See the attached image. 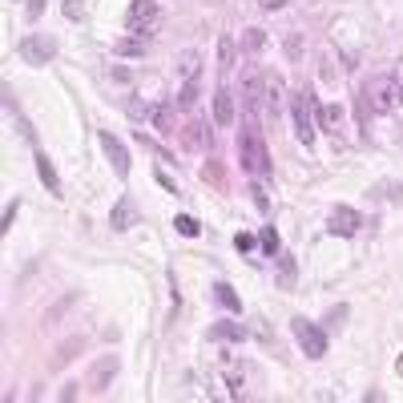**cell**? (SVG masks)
<instances>
[{"instance_id":"6da1fadb","label":"cell","mask_w":403,"mask_h":403,"mask_svg":"<svg viewBox=\"0 0 403 403\" xmlns=\"http://www.w3.org/2000/svg\"><path fill=\"white\" fill-rule=\"evenodd\" d=\"M238 162L250 178H270V153H266L262 129L254 121H246V129L238 133Z\"/></svg>"},{"instance_id":"7a4b0ae2","label":"cell","mask_w":403,"mask_h":403,"mask_svg":"<svg viewBox=\"0 0 403 403\" xmlns=\"http://www.w3.org/2000/svg\"><path fill=\"white\" fill-rule=\"evenodd\" d=\"M363 101H367L371 113H391V109L400 105V81H395L391 73L371 77V81L363 85Z\"/></svg>"},{"instance_id":"3957f363","label":"cell","mask_w":403,"mask_h":403,"mask_svg":"<svg viewBox=\"0 0 403 403\" xmlns=\"http://www.w3.org/2000/svg\"><path fill=\"white\" fill-rule=\"evenodd\" d=\"M162 21V8H158V0H133V8L125 12V32H153V24Z\"/></svg>"},{"instance_id":"277c9868","label":"cell","mask_w":403,"mask_h":403,"mask_svg":"<svg viewBox=\"0 0 403 403\" xmlns=\"http://www.w3.org/2000/svg\"><path fill=\"white\" fill-rule=\"evenodd\" d=\"M17 53H21L24 65H48V61L57 57V41H53V37H37V32H28V37H21Z\"/></svg>"},{"instance_id":"5b68a950","label":"cell","mask_w":403,"mask_h":403,"mask_svg":"<svg viewBox=\"0 0 403 403\" xmlns=\"http://www.w3.org/2000/svg\"><path fill=\"white\" fill-rule=\"evenodd\" d=\"M290 331H294V339H299V347L307 351V359H323V355H327V335L319 331L315 323L294 319V323H290Z\"/></svg>"},{"instance_id":"8992f818","label":"cell","mask_w":403,"mask_h":403,"mask_svg":"<svg viewBox=\"0 0 403 403\" xmlns=\"http://www.w3.org/2000/svg\"><path fill=\"white\" fill-rule=\"evenodd\" d=\"M294 133L307 145L315 142V97H310V89L294 93Z\"/></svg>"},{"instance_id":"52a82bcc","label":"cell","mask_w":403,"mask_h":403,"mask_svg":"<svg viewBox=\"0 0 403 403\" xmlns=\"http://www.w3.org/2000/svg\"><path fill=\"white\" fill-rule=\"evenodd\" d=\"M359 226H363V214L351 210V206H335L331 218H327V230H331V234H339V238H351Z\"/></svg>"},{"instance_id":"ba28073f","label":"cell","mask_w":403,"mask_h":403,"mask_svg":"<svg viewBox=\"0 0 403 403\" xmlns=\"http://www.w3.org/2000/svg\"><path fill=\"white\" fill-rule=\"evenodd\" d=\"M262 89H266V77H262L259 69H250L246 73V81H242V109H246V113H259Z\"/></svg>"},{"instance_id":"9c48e42d","label":"cell","mask_w":403,"mask_h":403,"mask_svg":"<svg viewBox=\"0 0 403 403\" xmlns=\"http://www.w3.org/2000/svg\"><path fill=\"white\" fill-rule=\"evenodd\" d=\"M118 355H101L93 363V371H89V387H93L97 395H101V391H105V387H109V379H113V375H118Z\"/></svg>"},{"instance_id":"30bf717a","label":"cell","mask_w":403,"mask_h":403,"mask_svg":"<svg viewBox=\"0 0 403 403\" xmlns=\"http://www.w3.org/2000/svg\"><path fill=\"white\" fill-rule=\"evenodd\" d=\"M101 149H105V158L113 162V174H118V178H129V153H125V145H121L113 133H101Z\"/></svg>"},{"instance_id":"8fae6325","label":"cell","mask_w":403,"mask_h":403,"mask_svg":"<svg viewBox=\"0 0 403 403\" xmlns=\"http://www.w3.org/2000/svg\"><path fill=\"white\" fill-rule=\"evenodd\" d=\"M214 125L218 129H230L234 125V93L230 89H218L214 93Z\"/></svg>"},{"instance_id":"7c38bea8","label":"cell","mask_w":403,"mask_h":403,"mask_svg":"<svg viewBox=\"0 0 403 403\" xmlns=\"http://www.w3.org/2000/svg\"><path fill=\"white\" fill-rule=\"evenodd\" d=\"M109 226L113 230H129V226H138V206H133V198H118V206H113V214H109Z\"/></svg>"},{"instance_id":"4fadbf2b","label":"cell","mask_w":403,"mask_h":403,"mask_svg":"<svg viewBox=\"0 0 403 403\" xmlns=\"http://www.w3.org/2000/svg\"><path fill=\"white\" fill-rule=\"evenodd\" d=\"M149 125H153V129H158L162 138H174V133H178V121H174V105H166V101H162V105H153V109H149Z\"/></svg>"},{"instance_id":"5bb4252c","label":"cell","mask_w":403,"mask_h":403,"mask_svg":"<svg viewBox=\"0 0 403 403\" xmlns=\"http://www.w3.org/2000/svg\"><path fill=\"white\" fill-rule=\"evenodd\" d=\"M145 53H149V37H138V32H129V37L113 41V57H145Z\"/></svg>"},{"instance_id":"9a60e30c","label":"cell","mask_w":403,"mask_h":403,"mask_svg":"<svg viewBox=\"0 0 403 403\" xmlns=\"http://www.w3.org/2000/svg\"><path fill=\"white\" fill-rule=\"evenodd\" d=\"M37 174H41V182L48 186V194H61V178H57V169L48 162L45 153H37Z\"/></svg>"},{"instance_id":"2e32d148","label":"cell","mask_w":403,"mask_h":403,"mask_svg":"<svg viewBox=\"0 0 403 403\" xmlns=\"http://www.w3.org/2000/svg\"><path fill=\"white\" fill-rule=\"evenodd\" d=\"M178 133H182V142L190 145V149H202V142H206V125H202V121H190V125L178 129Z\"/></svg>"},{"instance_id":"e0dca14e","label":"cell","mask_w":403,"mask_h":403,"mask_svg":"<svg viewBox=\"0 0 403 403\" xmlns=\"http://www.w3.org/2000/svg\"><path fill=\"white\" fill-rule=\"evenodd\" d=\"M214 299H218L226 310H242V299L234 294V286H230V283H218V286H214Z\"/></svg>"},{"instance_id":"ac0fdd59","label":"cell","mask_w":403,"mask_h":403,"mask_svg":"<svg viewBox=\"0 0 403 403\" xmlns=\"http://www.w3.org/2000/svg\"><path fill=\"white\" fill-rule=\"evenodd\" d=\"M214 339H230V343H238V339H246V327L242 323H218V327H210Z\"/></svg>"},{"instance_id":"d6986e66","label":"cell","mask_w":403,"mask_h":403,"mask_svg":"<svg viewBox=\"0 0 403 403\" xmlns=\"http://www.w3.org/2000/svg\"><path fill=\"white\" fill-rule=\"evenodd\" d=\"M339 121H343V109L339 105H319V125L323 129H335L339 133Z\"/></svg>"},{"instance_id":"ffe728a7","label":"cell","mask_w":403,"mask_h":403,"mask_svg":"<svg viewBox=\"0 0 403 403\" xmlns=\"http://www.w3.org/2000/svg\"><path fill=\"white\" fill-rule=\"evenodd\" d=\"M174 226H178V234H182V238H198V234H202L198 218H190V214H178V218H174Z\"/></svg>"},{"instance_id":"44dd1931","label":"cell","mask_w":403,"mask_h":403,"mask_svg":"<svg viewBox=\"0 0 403 403\" xmlns=\"http://www.w3.org/2000/svg\"><path fill=\"white\" fill-rule=\"evenodd\" d=\"M234 65V37H222L218 41V69H230Z\"/></svg>"},{"instance_id":"7402d4cb","label":"cell","mask_w":403,"mask_h":403,"mask_svg":"<svg viewBox=\"0 0 403 403\" xmlns=\"http://www.w3.org/2000/svg\"><path fill=\"white\" fill-rule=\"evenodd\" d=\"M149 109H153V105H149V101H142V97H133V101L125 105V113H129L133 121H149Z\"/></svg>"},{"instance_id":"603a6c76","label":"cell","mask_w":403,"mask_h":403,"mask_svg":"<svg viewBox=\"0 0 403 403\" xmlns=\"http://www.w3.org/2000/svg\"><path fill=\"white\" fill-rule=\"evenodd\" d=\"M138 145H142V149H149V153H158L162 162H174V158H169V149H162L153 138H145V129H138Z\"/></svg>"},{"instance_id":"cb8c5ba5","label":"cell","mask_w":403,"mask_h":403,"mask_svg":"<svg viewBox=\"0 0 403 403\" xmlns=\"http://www.w3.org/2000/svg\"><path fill=\"white\" fill-rule=\"evenodd\" d=\"M279 97H283V81L279 77H266V101L279 109Z\"/></svg>"},{"instance_id":"d4e9b609","label":"cell","mask_w":403,"mask_h":403,"mask_svg":"<svg viewBox=\"0 0 403 403\" xmlns=\"http://www.w3.org/2000/svg\"><path fill=\"white\" fill-rule=\"evenodd\" d=\"M262 250H266L270 259L279 254V234H274V230H262Z\"/></svg>"},{"instance_id":"484cf974","label":"cell","mask_w":403,"mask_h":403,"mask_svg":"<svg viewBox=\"0 0 403 403\" xmlns=\"http://www.w3.org/2000/svg\"><path fill=\"white\" fill-rule=\"evenodd\" d=\"M250 194H254V206H259V210H270V198H266V190H262V182H254Z\"/></svg>"},{"instance_id":"4316f807","label":"cell","mask_w":403,"mask_h":403,"mask_svg":"<svg viewBox=\"0 0 403 403\" xmlns=\"http://www.w3.org/2000/svg\"><path fill=\"white\" fill-rule=\"evenodd\" d=\"M65 17H69V21H81V17H85V4H81V0H65Z\"/></svg>"},{"instance_id":"83f0119b","label":"cell","mask_w":403,"mask_h":403,"mask_svg":"<svg viewBox=\"0 0 403 403\" xmlns=\"http://www.w3.org/2000/svg\"><path fill=\"white\" fill-rule=\"evenodd\" d=\"M77 347H81V339H69V343L61 347V355H57V367H61V363H69V359H73V351H77Z\"/></svg>"},{"instance_id":"f1b7e54d","label":"cell","mask_w":403,"mask_h":403,"mask_svg":"<svg viewBox=\"0 0 403 403\" xmlns=\"http://www.w3.org/2000/svg\"><path fill=\"white\" fill-rule=\"evenodd\" d=\"M234 250H238V254L254 250V234H238V238H234Z\"/></svg>"},{"instance_id":"f546056e","label":"cell","mask_w":403,"mask_h":403,"mask_svg":"<svg viewBox=\"0 0 403 403\" xmlns=\"http://www.w3.org/2000/svg\"><path fill=\"white\" fill-rule=\"evenodd\" d=\"M266 45V37H262V28H250V37H246V48H262Z\"/></svg>"},{"instance_id":"4dcf8cb0","label":"cell","mask_w":403,"mask_h":403,"mask_svg":"<svg viewBox=\"0 0 403 403\" xmlns=\"http://www.w3.org/2000/svg\"><path fill=\"white\" fill-rule=\"evenodd\" d=\"M290 283H294V262L283 254V286H290Z\"/></svg>"},{"instance_id":"1f68e13d","label":"cell","mask_w":403,"mask_h":403,"mask_svg":"<svg viewBox=\"0 0 403 403\" xmlns=\"http://www.w3.org/2000/svg\"><path fill=\"white\" fill-rule=\"evenodd\" d=\"M24 12H28V21H37V17L45 12V0H28V8H24Z\"/></svg>"},{"instance_id":"d6a6232c","label":"cell","mask_w":403,"mask_h":403,"mask_svg":"<svg viewBox=\"0 0 403 403\" xmlns=\"http://www.w3.org/2000/svg\"><path fill=\"white\" fill-rule=\"evenodd\" d=\"M12 218H17V202H8V206H4V222H0V230H8V226H12Z\"/></svg>"},{"instance_id":"836d02e7","label":"cell","mask_w":403,"mask_h":403,"mask_svg":"<svg viewBox=\"0 0 403 403\" xmlns=\"http://www.w3.org/2000/svg\"><path fill=\"white\" fill-rule=\"evenodd\" d=\"M259 4H262V8H266V12H279V8H283L286 0H259Z\"/></svg>"},{"instance_id":"e575fe53","label":"cell","mask_w":403,"mask_h":403,"mask_svg":"<svg viewBox=\"0 0 403 403\" xmlns=\"http://www.w3.org/2000/svg\"><path fill=\"white\" fill-rule=\"evenodd\" d=\"M339 319H347V307H339V310H331V315H327V323H331V327L339 323Z\"/></svg>"},{"instance_id":"d590c367","label":"cell","mask_w":403,"mask_h":403,"mask_svg":"<svg viewBox=\"0 0 403 403\" xmlns=\"http://www.w3.org/2000/svg\"><path fill=\"white\" fill-rule=\"evenodd\" d=\"M395 367H400V375H403V355H400V363H395Z\"/></svg>"},{"instance_id":"8d00e7d4","label":"cell","mask_w":403,"mask_h":403,"mask_svg":"<svg viewBox=\"0 0 403 403\" xmlns=\"http://www.w3.org/2000/svg\"><path fill=\"white\" fill-rule=\"evenodd\" d=\"M400 105H403V85H400Z\"/></svg>"}]
</instances>
